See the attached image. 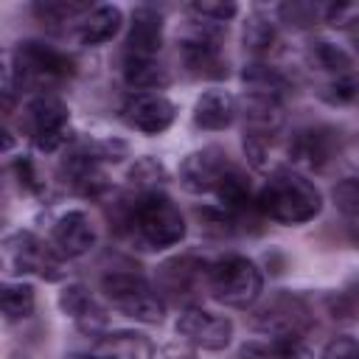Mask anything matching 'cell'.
Returning <instances> with one entry per match:
<instances>
[{
	"label": "cell",
	"instance_id": "1",
	"mask_svg": "<svg viewBox=\"0 0 359 359\" xmlns=\"http://www.w3.org/2000/svg\"><path fill=\"white\" fill-rule=\"evenodd\" d=\"M109 222L115 233L137 238L146 250H165L185 238V216L168 194H126L115 196Z\"/></svg>",
	"mask_w": 359,
	"mask_h": 359
},
{
	"label": "cell",
	"instance_id": "2",
	"mask_svg": "<svg viewBox=\"0 0 359 359\" xmlns=\"http://www.w3.org/2000/svg\"><path fill=\"white\" fill-rule=\"evenodd\" d=\"M258 210L278 224H306L323 210V194L306 174L278 168L258 191Z\"/></svg>",
	"mask_w": 359,
	"mask_h": 359
},
{
	"label": "cell",
	"instance_id": "3",
	"mask_svg": "<svg viewBox=\"0 0 359 359\" xmlns=\"http://www.w3.org/2000/svg\"><path fill=\"white\" fill-rule=\"evenodd\" d=\"M3 70L14 79V87L20 93L25 87L42 90V87L59 84V81H65L76 73V65L59 48H53L48 42H39V39H25L11 53H6Z\"/></svg>",
	"mask_w": 359,
	"mask_h": 359
},
{
	"label": "cell",
	"instance_id": "4",
	"mask_svg": "<svg viewBox=\"0 0 359 359\" xmlns=\"http://www.w3.org/2000/svg\"><path fill=\"white\" fill-rule=\"evenodd\" d=\"M101 289L107 294V300L126 317L154 325L163 323L165 314V300L160 297V292L137 272V269H107L101 275Z\"/></svg>",
	"mask_w": 359,
	"mask_h": 359
},
{
	"label": "cell",
	"instance_id": "5",
	"mask_svg": "<svg viewBox=\"0 0 359 359\" xmlns=\"http://www.w3.org/2000/svg\"><path fill=\"white\" fill-rule=\"evenodd\" d=\"M208 292L230 309H250L264 292V275L247 255H222L208 266Z\"/></svg>",
	"mask_w": 359,
	"mask_h": 359
},
{
	"label": "cell",
	"instance_id": "6",
	"mask_svg": "<svg viewBox=\"0 0 359 359\" xmlns=\"http://www.w3.org/2000/svg\"><path fill=\"white\" fill-rule=\"evenodd\" d=\"M314 323V314L309 303L294 294V292H275L264 303H258L250 314L252 331L269 337V339H283V337H303Z\"/></svg>",
	"mask_w": 359,
	"mask_h": 359
},
{
	"label": "cell",
	"instance_id": "7",
	"mask_svg": "<svg viewBox=\"0 0 359 359\" xmlns=\"http://www.w3.org/2000/svg\"><path fill=\"white\" fill-rule=\"evenodd\" d=\"M70 109L67 104L53 95V93H39L25 104L22 112V126L28 132V137L34 140V146L45 154L62 151L70 143Z\"/></svg>",
	"mask_w": 359,
	"mask_h": 359
},
{
	"label": "cell",
	"instance_id": "8",
	"mask_svg": "<svg viewBox=\"0 0 359 359\" xmlns=\"http://www.w3.org/2000/svg\"><path fill=\"white\" fill-rule=\"evenodd\" d=\"M3 264L11 275H39L42 280L65 278V258L50 247V241H42L28 230L6 236Z\"/></svg>",
	"mask_w": 359,
	"mask_h": 359
},
{
	"label": "cell",
	"instance_id": "9",
	"mask_svg": "<svg viewBox=\"0 0 359 359\" xmlns=\"http://www.w3.org/2000/svg\"><path fill=\"white\" fill-rule=\"evenodd\" d=\"M208 266L210 264L202 261L199 255H174L157 266L154 289L160 292L163 300L185 303L188 309V303L196 300L202 286L208 289Z\"/></svg>",
	"mask_w": 359,
	"mask_h": 359
},
{
	"label": "cell",
	"instance_id": "10",
	"mask_svg": "<svg viewBox=\"0 0 359 359\" xmlns=\"http://www.w3.org/2000/svg\"><path fill=\"white\" fill-rule=\"evenodd\" d=\"M342 151V132L325 123L297 129L286 143V157L294 168L323 171Z\"/></svg>",
	"mask_w": 359,
	"mask_h": 359
},
{
	"label": "cell",
	"instance_id": "11",
	"mask_svg": "<svg viewBox=\"0 0 359 359\" xmlns=\"http://www.w3.org/2000/svg\"><path fill=\"white\" fill-rule=\"evenodd\" d=\"M230 168H233V160L227 157L224 149L205 146L182 157L177 177L188 194H216V188L222 185Z\"/></svg>",
	"mask_w": 359,
	"mask_h": 359
},
{
	"label": "cell",
	"instance_id": "12",
	"mask_svg": "<svg viewBox=\"0 0 359 359\" xmlns=\"http://www.w3.org/2000/svg\"><path fill=\"white\" fill-rule=\"evenodd\" d=\"M177 334L202 351H222L233 339V320L202 306H188L177 317Z\"/></svg>",
	"mask_w": 359,
	"mask_h": 359
},
{
	"label": "cell",
	"instance_id": "13",
	"mask_svg": "<svg viewBox=\"0 0 359 359\" xmlns=\"http://www.w3.org/2000/svg\"><path fill=\"white\" fill-rule=\"evenodd\" d=\"M59 171L65 177V185L84 199H104L109 194V180L101 171V163L87 149V143L67 149Z\"/></svg>",
	"mask_w": 359,
	"mask_h": 359
},
{
	"label": "cell",
	"instance_id": "14",
	"mask_svg": "<svg viewBox=\"0 0 359 359\" xmlns=\"http://www.w3.org/2000/svg\"><path fill=\"white\" fill-rule=\"evenodd\" d=\"M121 115L132 129H137L143 135H160L174 123L177 107L163 93H132L123 101Z\"/></svg>",
	"mask_w": 359,
	"mask_h": 359
},
{
	"label": "cell",
	"instance_id": "15",
	"mask_svg": "<svg viewBox=\"0 0 359 359\" xmlns=\"http://www.w3.org/2000/svg\"><path fill=\"white\" fill-rule=\"evenodd\" d=\"M50 247L67 261L81 258L95 247V227L84 210H67L62 213L50 227Z\"/></svg>",
	"mask_w": 359,
	"mask_h": 359
},
{
	"label": "cell",
	"instance_id": "16",
	"mask_svg": "<svg viewBox=\"0 0 359 359\" xmlns=\"http://www.w3.org/2000/svg\"><path fill=\"white\" fill-rule=\"evenodd\" d=\"M160 48H163V14L151 6H137L132 11V22L126 31V53L157 59Z\"/></svg>",
	"mask_w": 359,
	"mask_h": 359
},
{
	"label": "cell",
	"instance_id": "17",
	"mask_svg": "<svg viewBox=\"0 0 359 359\" xmlns=\"http://www.w3.org/2000/svg\"><path fill=\"white\" fill-rule=\"evenodd\" d=\"M95 359H154V342L143 331H109L90 348Z\"/></svg>",
	"mask_w": 359,
	"mask_h": 359
},
{
	"label": "cell",
	"instance_id": "18",
	"mask_svg": "<svg viewBox=\"0 0 359 359\" xmlns=\"http://www.w3.org/2000/svg\"><path fill=\"white\" fill-rule=\"evenodd\" d=\"M238 112L244 118V132H252V135H261V137H275L283 129V121H286L283 104L275 101V98H264V95H247L244 93V101H241Z\"/></svg>",
	"mask_w": 359,
	"mask_h": 359
},
{
	"label": "cell",
	"instance_id": "19",
	"mask_svg": "<svg viewBox=\"0 0 359 359\" xmlns=\"http://www.w3.org/2000/svg\"><path fill=\"white\" fill-rule=\"evenodd\" d=\"M238 115V101L227 90H205L194 104V123L208 132L227 129Z\"/></svg>",
	"mask_w": 359,
	"mask_h": 359
},
{
	"label": "cell",
	"instance_id": "20",
	"mask_svg": "<svg viewBox=\"0 0 359 359\" xmlns=\"http://www.w3.org/2000/svg\"><path fill=\"white\" fill-rule=\"evenodd\" d=\"M241 81H244V93L247 95H264V98H275L280 104L292 93L289 76L283 70L266 65V62H250V65H244Z\"/></svg>",
	"mask_w": 359,
	"mask_h": 359
},
{
	"label": "cell",
	"instance_id": "21",
	"mask_svg": "<svg viewBox=\"0 0 359 359\" xmlns=\"http://www.w3.org/2000/svg\"><path fill=\"white\" fill-rule=\"evenodd\" d=\"M123 25V14L118 6H93L79 22H76V36L81 45H104L109 42Z\"/></svg>",
	"mask_w": 359,
	"mask_h": 359
},
{
	"label": "cell",
	"instance_id": "22",
	"mask_svg": "<svg viewBox=\"0 0 359 359\" xmlns=\"http://www.w3.org/2000/svg\"><path fill=\"white\" fill-rule=\"evenodd\" d=\"M123 81L135 93H157L171 84V73L163 62L146 56H123Z\"/></svg>",
	"mask_w": 359,
	"mask_h": 359
},
{
	"label": "cell",
	"instance_id": "23",
	"mask_svg": "<svg viewBox=\"0 0 359 359\" xmlns=\"http://www.w3.org/2000/svg\"><path fill=\"white\" fill-rule=\"evenodd\" d=\"M238 359H314L311 348L303 337H283V339H252L241 345Z\"/></svg>",
	"mask_w": 359,
	"mask_h": 359
},
{
	"label": "cell",
	"instance_id": "24",
	"mask_svg": "<svg viewBox=\"0 0 359 359\" xmlns=\"http://www.w3.org/2000/svg\"><path fill=\"white\" fill-rule=\"evenodd\" d=\"M306 62H309L311 70H320V73H325L328 79L353 70L351 53H348L342 45L331 42V39H314V42L309 45V50H306Z\"/></svg>",
	"mask_w": 359,
	"mask_h": 359
},
{
	"label": "cell",
	"instance_id": "25",
	"mask_svg": "<svg viewBox=\"0 0 359 359\" xmlns=\"http://www.w3.org/2000/svg\"><path fill=\"white\" fill-rule=\"evenodd\" d=\"M278 42V22L264 14V11H252L247 14L244 25H241V45L247 53L252 56H266Z\"/></svg>",
	"mask_w": 359,
	"mask_h": 359
},
{
	"label": "cell",
	"instance_id": "26",
	"mask_svg": "<svg viewBox=\"0 0 359 359\" xmlns=\"http://www.w3.org/2000/svg\"><path fill=\"white\" fill-rule=\"evenodd\" d=\"M165 180H168L165 165L157 157H151V154L137 157L129 165V171H126V185H129L132 194H154V191H163Z\"/></svg>",
	"mask_w": 359,
	"mask_h": 359
},
{
	"label": "cell",
	"instance_id": "27",
	"mask_svg": "<svg viewBox=\"0 0 359 359\" xmlns=\"http://www.w3.org/2000/svg\"><path fill=\"white\" fill-rule=\"evenodd\" d=\"M0 306H3V317L8 323H17V320H25L34 314L36 309V292L31 283H22V280H8L3 283L0 289Z\"/></svg>",
	"mask_w": 359,
	"mask_h": 359
},
{
	"label": "cell",
	"instance_id": "28",
	"mask_svg": "<svg viewBox=\"0 0 359 359\" xmlns=\"http://www.w3.org/2000/svg\"><path fill=\"white\" fill-rule=\"evenodd\" d=\"M87 11H90V3H81V0H39V3H34L36 20L50 28H59L65 22H79Z\"/></svg>",
	"mask_w": 359,
	"mask_h": 359
},
{
	"label": "cell",
	"instance_id": "29",
	"mask_svg": "<svg viewBox=\"0 0 359 359\" xmlns=\"http://www.w3.org/2000/svg\"><path fill=\"white\" fill-rule=\"evenodd\" d=\"M328 6L311 3V0H289L278 6V20L289 28H314L317 22H325Z\"/></svg>",
	"mask_w": 359,
	"mask_h": 359
},
{
	"label": "cell",
	"instance_id": "30",
	"mask_svg": "<svg viewBox=\"0 0 359 359\" xmlns=\"http://www.w3.org/2000/svg\"><path fill=\"white\" fill-rule=\"evenodd\" d=\"M56 303H59L62 314H67L73 323L84 320L87 314H93V311L98 309V303H95V297L90 294V289H87L84 283H79V280L65 283L62 292H59V300H56Z\"/></svg>",
	"mask_w": 359,
	"mask_h": 359
},
{
	"label": "cell",
	"instance_id": "31",
	"mask_svg": "<svg viewBox=\"0 0 359 359\" xmlns=\"http://www.w3.org/2000/svg\"><path fill=\"white\" fill-rule=\"evenodd\" d=\"M317 95H320L325 104H334V107L353 104V101L359 98V76L351 70V73H342V76L325 79V81L320 84Z\"/></svg>",
	"mask_w": 359,
	"mask_h": 359
},
{
	"label": "cell",
	"instance_id": "32",
	"mask_svg": "<svg viewBox=\"0 0 359 359\" xmlns=\"http://www.w3.org/2000/svg\"><path fill=\"white\" fill-rule=\"evenodd\" d=\"M325 309L337 323H356L359 320V280L345 286L342 292L325 294Z\"/></svg>",
	"mask_w": 359,
	"mask_h": 359
},
{
	"label": "cell",
	"instance_id": "33",
	"mask_svg": "<svg viewBox=\"0 0 359 359\" xmlns=\"http://www.w3.org/2000/svg\"><path fill=\"white\" fill-rule=\"evenodd\" d=\"M331 199H334V208L342 216L359 219V177H342L331 188Z\"/></svg>",
	"mask_w": 359,
	"mask_h": 359
},
{
	"label": "cell",
	"instance_id": "34",
	"mask_svg": "<svg viewBox=\"0 0 359 359\" xmlns=\"http://www.w3.org/2000/svg\"><path fill=\"white\" fill-rule=\"evenodd\" d=\"M188 14L199 17V20H208V22L227 25V20H233L238 14V6L233 0H196V3L188 6Z\"/></svg>",
	"mask_w": 359,
	"mask_h": 359
},
{
	"label": "cell",
	"instance_id": "35",
	"mask_svg": "<svg viewBox=\"0 0 359 359\" xmlns=\"http://www.w3.org/2000/svg\"><path fill=\"white\" fill-rule=\"evenodd\" d=\"M196 219H199V227H202L205 233L219 236V238L238 230L236 222H233V216H230L224 208H196Z\"/></svg>",
	"mask_w": 359,
	"mask_h": 359
},
{
	"label": "cell",
	"instance_id": "36",
	"mask_svg": "<svg viewBox=\"0 0 359 359\" xmlns=\"http://www.w3.org/2000/svg\"><path fill=\"white\" fill-rule=\"evenodd\" d=\"M11 171H14V177H17V182H20L22 191H28V194H45V180L39 177V171H36V165H34V160L28 154H20L11 163Z\"/></svg>",
	"mask_w": 359,
	"mask_h": 359
},
{
	"label": "cell",
	"instance_id": "37",
	"mask_svg": "<svg viewBox=\"0 0 359 359\" xmlns=\"http://www.w3.org/2000/svg\"><path fill=\"white\" fill-rule=\"evenodd\" d=\"M269 143L272 137H261V135H252V132H244V140H241V149H244V157L252 168L264 171L269 165Z\"/></svg>",
	"mask_w": 359,
	"mask_h": 359
},
{
	"label": "cell",
	"instance_id": "38",
	"mask_svg": "<svg viewBox=\"0 0 359 359\" xmlns=\"http://www.w3.org/2000/svg\"><path fill=\"white\" fill-rule=\"evenodd\" d=\"M87 149L93 151V157H95L98 163H104V160L118 163V160H123V157H126V151H129V146H126L123 140H115V137H104V140H87Z\"/></svg>",
	"mask_w": 359,
	"mask_h": 359
},
{
	"label": "cell",
	"instance_id": "39",
	"mask_svg": "<svg viewBox=\"0 0 359 359\" xmlns=\"http://www.w3.org/2000/svg\"><path fill=\"white\" fill-rule=\"evenodd\" d=\"M320 359H359V342L353 337H334L325 342Z\"/></svg>",
	"mask_w": 359,
	"mask_h": 359
},
{
	"label": "cell",
	"instance_id": "40",
	"mask_svg": "<svg viewBox=\"0 0 359 359\" xmlns=\"http://www.w3.org/2000/svg\"><path fill=\"white\" fill-rule=\"evenodd\" d=\"M342 31H345V36H348V42L353 45V50L359 53V14L353 11L348 20H345V25H342Z\"/></svg>",
	"mask_w": 359,
	"mask_h": 359
},
{
	"label": "cell",
	"instance_id": "41",
	"mask_svg": "<svg viewBox=\"0 0 359 359\" xmlns=\"http://www.w3.org/2000/svg\"><path fill=\"white\" fill-rule=\"evenodd\" d=\"M65 359H95V356H93L90 351H87V353H81V351H73V353H67Z\"/></svg>",
	"mask_w": 359,
	"mask_h": 359
},
{
	"label": "cell",
	"instance_id": "42",
	"mask_svg": "<svg viewBox=\"0 0 359 359\" xmlns=\"http://www.w3.org/2000/svg\"><path fill=\"white\" fill-rule=\"evenodd\" d=\"M351 157H353V160H351V163H353V165H356V168H359V140H356V143H353V151H351Z\"/></svg>",
	"mask_w": 359,
	"mask_h": 359
},
{
	"label": "cell",
	"instance_id": "43",
	"mask_svg": "<svg viewBox=\"0 0 359 359\" xmlns=\"http://www.w3.org/2000/svg\"><path fill=\"white\" fill-rule=\"evenodd\" d=\"M3 140H6V151H11V146H14V137H11V132H3Z\"/></svg>",
	"mask_w": 359,
	"mask_h": 359
},
{
	"label": "cell",
	"instance_id": "44",
	"mask_svg": "<svg viewBox=\"0 0 359 359\" xmlns=\"http://www.w3.org/2000/svg\"><path fill=\"white\" fill-rule=\"evenodd\" d=\"M171 359H194V356H188V353H177V356H171Z\"/></svg>",
	"mask_w": 359,
	"mask_h": 359
},
{
	"label": "cell",
	"instance_id": "45",
	"mask_svg": "<svg viewBox=\"0 0 359 359\" xmlns=\"http://www.w3.org/2000/svg\"><path fill=\"white\" fill-rule=\"evenodd\" d=\"M11 359H28L25 353H11Z\"/></svg>",
	"mask_w": 359,
	"mask_h": 359
}]
</instances>
